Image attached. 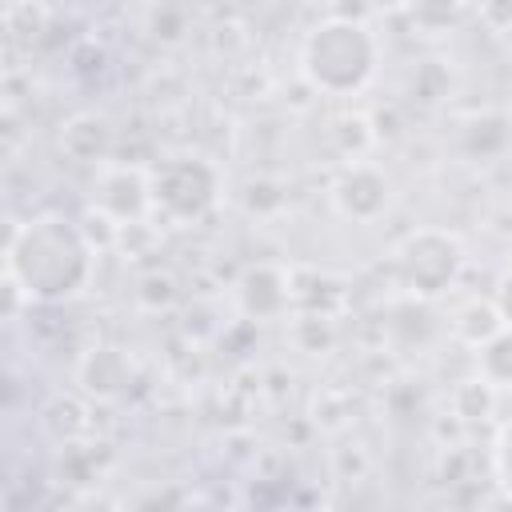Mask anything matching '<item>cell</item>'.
<instances>
[{
  "mask_svg": "<svg viewBox=\"0 0 512 512\" xmlns=\"http://www.w3.org/2000/svg\"><path fill=\"white\" fill-rule=\"evenodd\" d=\"M496 308H500V316H504V324L512 328V268L500 276V284H496Z\"/></svg>",
  "mask_w": 512,
  "mask_h": 512,
  "instance_id": "obj_17",
  "label": "cell"
},
{
  "mask_svg": "<svg viewBox=\"0 0 512 512\" xmlns=\"http://www.w3.org/2000/svg\"><path fill=\"white\" fill-rule=\"evenodd\" d=\"M452 404H456V416H464V420H476V416H480V420H484V416L492 412V404H496V384L484 380V376L464 380V384L456 388Z\"/></svg>",
  "mask_w": 512,
  "mask_h": 512,
  "instance_id": "obj_14",
  "label": "cell"
},
{
  "mask_svg": "<svg viewBox=\"0 0 512 512\" xmlns=\"http://www.w3.org/2000/svg\"><path fill=\"white\" fill-rule=\"evenodd\" d=\"M504 316L496 308V300H464L456 312H452V332L468 344V348H480L488 344L496 332H504Z\"/></svg>",
  "mask_w": 512,
  "mask_h": 512,
  "instance_id": "obj_10",
  "label": "cell"
},
{
  "mask_svg": "<svg viewBox=\"0 0 512 512\" xmlns=\"http://www.w3.org/2000/svg\"><path fill=\"white\" fill-rule=\"evenodd\" d=\"M484 20H488V28H496V32H508L512 28V0H484Z\"/></svg>",
  "mask_w": 512,
  "mask_h": 512,
  "instance_id": "obj_16",
  "label": "cell"
},
{
  "mask_svg": "<svg viewBox=\"0 0 512 512\" xmlns=\"http://www.w3.org/2000/svg\"><path fill=\"white\" fill-rule=\"evenodd\" d=\"M76 376H80V384H84L88 396H96V400H116V396L128 388V380H132V360L124 356V348L96 344V348L84 352Z\"/></svg>",
  "mask_w": 512,
  "mask_h": 512,
  "instance_id": "obj_7",
  "label": "cell"
},
{
  "mask_svg": "<svg viewBox=\"0 0 512 512\" xmlns=\"http://www.w3.org/2000/svg\"><path fill=\"white\" fill-rule=\"evenodd\" d=\"M4 272L28 292L32 304H64L92 284L96 244L84 224L64 212L12 220L4 236Z\"/></svg>",
  "mask_w": 512,
  "mask_h": 512,
  "instance_id": "obj_1",
  "label": "cell"
},
{
  "mask_svg": "<svg viewBox=\"0 0 512 512\" xmlns=\"http://www.w3.org/2000/svg\"><path fill=\"white\" fill-rule=\"evenodd\" d=\"M220 192H224V176L200 152H180L152 168V212L172 224L204 220L220 204Z\"/></svg>",
  "mask_w": 512,
  "mask_h": 512,
  "instance_id": "obj_3",
  "label": "cell"
},
{
  "mask_svg": "<svg viewBox=\"0 0 512 512\" xmlns=\"http://www.w3.org/2000/svg\"><path fill=\"white\" fill-rule=\"evenodd\" d=\"M236 296H240V304H244L248 316L264 320V316H276V312L292 300V284H288V276H284L280 268H272V264H256V268L244 272Z\"/></svg>",
  "mask_w": 512,
  "mask_h": 512,
  "instance_id": "obj_9",
  "label": "cell"
},
{
  "mask_svg": "<svg viewBox=\"0 0 512 512\" xmlns=\"http://www.w3.org/2000/svg\"><path fill=\"white\" fill-rule=\"evenodd\" d=\"M408 16L420 32H448L464 16V0H408Z\"/></svg>",
  "mask_w": 512,
  "mask_h": 512,
  "instance_id": "obj_13",
  "label": "cell"
},
{
  "mask_svg": "<svg viewBox=\"0 0 512 512\" xmlns=\"http://www.w3.org/2000/svg\"><path fill=\"white\" fill-rule=\"evenodd\" d=\"M492 472H496V484L512 496V420L496 432V444H492Z\"/></svg>",
  "mask_w": 512,
  "mask_h": 512,
  "instance_id": "obj_15",
  "label": "cell"
},
{
  "mask_svg": "<svg viewBox=\"0 0 512 512\" xmlns=\"http://www.w3.org/2000/svg\"><path fill=\"white\" fill-rule=\"evenodd\" d=\"M40 424H44V432H48L52 440L76 444V436L88 428V416H84V404H80L76 396H56V400L44 408Z\"/></svg>",
  "mask_w": 512,
  "mask_h": 512,
  "instance_id": "obj_11",
  "label": "cell"
},
{
  "mask_svg": "<svg viewBox=\"0 0 512 512\" xmlns=\"http://www.w3.org/2000/svg\"><path fill=\"white\" fill-rule=\"evenodd\" d=\"M476 364H480L484 380H492L496 388H508L512 384V328H504L488 344H480L476 348Z\"/></svg>",
  "mask_w": 512,
  "mask_h": 512,
  "instance_id": "obj_12",
  "label": "cell"
},
{
  "mask_svg": "<svg viewBox=\"0 0 512 512\" xmlns=\"http://www.w3.org/2000/svg\"><path fill=\"white\" fill-rule=\"evenodd\" d=\"M60 148L68 160L100 168V164H108V152H112V128L96 112H76L60 124Z\"/></svg>",
  "mask_w": 512,
  "mask_h": 512,
  "instance_id": "obj_8",
  "label": "cell"
},
{
  "mask_svg": "<svg viewBox=\"0 0 512 512\" xmlns=\"http://www.w3.org/2000/svg\"><path fill=\"white\" fill-rule=\"evenodd\" d=\"M332 208L352 224H372L392 208V180L368 160H348L332 180Z\"/></svg>",
  "mask_w": 512,
  "mask_h": 512,
  "instance_id": "obj_6",
  "label": "cell"
},
{
  "mask_svg": "<svg viewBox=\"0 0 512 512\" xmlns=\"http://www.w3.org/2000/svg\"><path fill=\"white\" fill-rule=\"evenodd\" d=\"M376 68H380V40L356 16H328L300 44V72L312 84V92L324 96L364 92Z\"/></svg>",
  "mask_w": 512,
  "mask_h": 512,
  "instance_id": "obj_2",
  "label": "cell"
},
{
  "mask_svg": "<svg viewBox=\"0 0 512 512\" xmlns=\"http://www.w3.org/2000/svg\"><path fill=\"white\" fill-rule=\"evenodd\" d=\"M92 208L112 224H144L152 212V172L140 164H100L92 180Z\"/></svg>",
  "mask_w": 512,
  "mask_h": 512,
  "instance_id": "obj_5",
  "label": "cell"
},
{
  "mask_svg": "<svg viewBox=\"0 0 512 512\" xmlns=\"http://www.w3.org/2000/svg\"><path fill=\"white\" fill-rule=\"evenodd\" d=\"M464 244L456 232H444V228H420L412 232L400 252H396V268H400V280L412 296H444L460 272H464Z\"/></svg>",
  "mask_w": 512,
  "mask_h": 512,
  "instance_id": "obj_4",
  "label": "cell"
}]
</instances>
